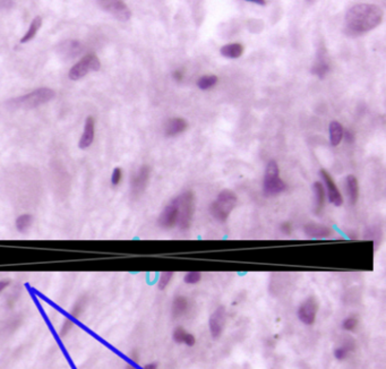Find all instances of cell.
I'll list each match as a JSON object with an SVG mask.
<instances>
[{"mask_svg": "<svg viewBox=\"0 0 386 369\" xmlns=\"http://www.w3.org/2000/svg\"><path fill=\"white\" fill-rule=\"evenodd\" d=\"M384 19V11L375 3H356L349 8L344 17V32L350 37H358L379 26Z\"/></svg>", "mask_w": 386, "mask_h": 369, "instance_id": "cell-1", "label": "cell"}, {"mask_svg": "<svg viewBox=\"0 0 386 369\" xmlns=\"http://www.w3.org/2000/svg\"><path fill=\"white\" fill-rule=\"evenodd\" d=\"M56 92L49 87H40L35 88L34 91L30 92L25 96L15 98L11 100L10 106L17 109H34V108L40 107L48 103L55 99Z\"/></svg>", "mask_w": 386, "mask_h": 369, "instance_id": "cell-2", "label": "cell"}, {"mask_svg": "<svg viewBox=\"0 0 386 369\" xmlns=\"http://www.w3.org/2000/svg\"><path fill=\"white\" fill-rule=\"evenodd\" d=\"M237 202L238 199L235 193L228 190L222 191L210 206L211 215L219 222H226L229 215L236 208Z\"/></svg>", "mask_w": 386, "mask_h": 369, "instance_id": "cell-3", "label": "cell"}, {"mask_svg": "<svg viewBox=\"0 0 386 369\" xmlns=\"http://www.w3.org/2000/svg\"><path fill=\"white\" fill-rule=\"evenodd\" d=\"M178 206L177 226L180 230H188L192 222L195 212V197L191 192H183L176 199Z\"/></svg>", "mask_w": 386, "mask_h": 369, "instance_id": "cell-4", "label": "cell"}, {"mask_svg": "<svg viewBox=\"0 0 386 369\" xmlns=\"http://www.w3.org/2000/svg\"><path fill=\"white\" fill-rule=\"evenodd\" d=\"M286 190V185L280 177V170L274 160L267 162L264 173L263 191L266 196H276Z\"/></svg>", "mask_w": 386, "mask_h": 369, "instance_id": "cell-5", "label": "cell"}, {"mask_svg": "<svg viewBox=\"0 0 386 369\" xmlns=\"http://www.w3.org/2000/svg\"><path fill=\"white\" fill-rule=\"evenodd\" d=\"M100 68L101 62L99 60V58L94 55H87L71 67L68 76L70 79L78 80L84 77L85 75H87L91 70L98 71Z\"/></svg>", "mask_w": 386, "mask_h": 369, "instance_id": "cell-6", "label": "cell"}, {"mask_svg": "<svg viewBox=\"0 0 386 369\" xmlns=\"http://www.w3.org/2000/svg\"><path fill=\"white\" fill-rule=\"evenodd\" d=\"M95 4L102 11L107 12L108 14L121 22L128 21L132 17V12L129 7L121 0H98Z\"/></svg>", "mask_w": 386, "mask_h": 369, "instance_id": "cell-7", "label": "cell"}, {"mask_svg": "<svg viewBox=\"0 0 386 369\" xmlns=\"http://www.w3.org/2000/svg\"><path fill=\"white\" fill-rule=\"evenodd\" d=\"M151 177V168L149 165H142L138 168L131 180V195L138 199L145 192Z\"/></svg>", "mask_w": 386, "mask_h": 369, "instance_id": "cell-8", "label": "cell"}, {"mask_svg": "<svg viewBox=\"0 0 386 369\" xmlns=\"http://www.w3.org/2000/svg\"><path fill=\"white\" fill-rule=\"evenodd\" d=\"M318 310V303L316 298L309 297L300 305L298 309V317L300 321L306 325H312L316 319V314Z\"/></svg>", "mask_w": 386, "mask_h": 369, "instance_id": "cell-9", "label": "cell"}, {"mask_svg": "<svg viewBox=\"0 0 386 369\" xmlns=\"http://www.w3.org/2000/svg\"><path fill=\"white\" fill-rule=\"evenodd\" d=\"M320 175H321V178L323 179V182H324V185H325L324 188H325L326 195H327V197H329V201L335 206L342 205L343 204L342 195H341L338 186H336V183L334 182V180L332 179L329 172H327L326 170L322 169L320 171Z\"/></svg>", "mask_w": 386, "mask_h": 369, "instance_id": "cell-10", "label": "cell"}, {"mask_svg": "<svg viewBox=\"0 0 386 369\" xmlns=\"http://www.w3.org/2000/svg\"><path fill=\"white\" fill-rule=\"evenodd\" d=\"M178 220V206L176 200H172L170 203L165 206L162 212H161L158 223L161 228L163 229H171L174 226H177Z\"/></svg>", "mask_w": 386, "mask_h": 369, "instance_id": "cell-11", "label": "cell"}, {"mask_svg": "<svg viewBox=\"0 0 386 369\" xmlns=\"http://www.w3.org/2000/svg\"><path fill=\"white\" fill-rule=\"evenodd\" d=\"M224 323H226V308L223 306H220L214 310L211 315L209 326L210 332L213 339H219L221 336L224 327Z\"/></svg>", "mask_w": 386, "mask_h": 369, "instance_id": "cell-12", "label": "cell"}, {"mask_svg": "<svg viewBox=\"0 0 386 369\" xmlns=\"http://www.w3.org/2000/svg\"><path fill=\"white\" fill-rule=\"evenodd\" d=\"M330 71V61H329V56H327L326 50L324 46H321V48L318 49L317 55H316V60L315 64L312 67V73L314 75H316L318 78H325V76L329 74Z\"/></svg>", "mask_w": 386, "mask_h": 369, "instance_id": "cell-13", "label": "cell"}, {"mask_svg": "<svg viewBox=\"0 0 386 369\" xmlns=\"http://www.w3.org/2000/svg\"><path fill=\"white\" fill-rule=\"evenodd\" d=\"M304 231L309 238L313 239H325L331 236V229L326 226L317 223H308L305 226Z\"/></svg>", "mask_w": 386, "mask_h": 369, "instance_id": "cell-14", "label": "cell"}, {"mask_svg": "<svg viewBox=\"0 0 386 369\" xmlns=\"http://www.w3.org/2000/svg\"><path fill=\"white\" fill-rule=\"evenodd\" d=\"M93 141H94V119L92 117H87V119L85 120L84 132L79 138L78 147L80 150H85V148H87L92 145Z\"/></svg>", "mask_w": 386, "mask_h": 369, "instance_id": "cell-15", "label": "cell"}, {"mask_svg": "<svg viewBox=\"0 0 386 369\" xmlns=\"http://www.w3.org/2000/svg\"><path fill=\"white\" fill-rule=\"evenodd\" d=\"M187 128V121L182 118H172L169 119L164 125V134L165 136L173 137L177 135L185 132Z\"/></svg>", "mask_w": 386, "mask_h": 369, "instance_id": "cell-16", "label": "cell"}, {"mask_svg": "<svg viewBox=\"0 0 386 369\" xmlns=\"http://www.w3.org/2000/svg\"><path fill=\"white\" fill-rule=\"evenodd\" d=\"M344 186H345V193H347L350 204L354 205L359 199V186H358L357 178L354 177L353 174L347 175Z\"/></svg>", "mask_w": 386, "mask_h": 369, "instance_id": "cell-17", "label": "cell"}, {"mask_svg": "<svg viewBox=\"0 0 386 369\" xmlns=\"http://www.w3.org/2000/svg\"><path fill=\"white\" fill-rule=\"evenodd\" d=\"M343 127L339 121L333 120L330 123L329 126V134H330V143L332 146H338L343 138Z\"/></svg>", "mask_w": 386, "mask_h": 369, "instance_id": "cell-18", "label": "cell"}, {"mask_svg": "<svg viewBox=\"0 0 386 369\" xmlns=\"http://www.w3.org/2000/svg\"><path fill=\"white\" fill-rule=\"evenodd\" d=\"M242 52H244V47H242L241 43L238 42L228 43L220 49V53L223 57L229 58V59H237L242 55Z\"/></svg>", "mask_w": 386, "mask_h": 369, "instance_id": "cell-19", "label": "cell"}, {"mask_svg": "<svg viewBox=\"0 0 386 369\" xmlns=\"http://www.w3.org/2000/svg\"><path fill=\"white\" fill-rule=\"evenodd\" d=\"M313 191H314V196H315L316 212H320L325 203V197H326L325 188L321 181H316L313 185Z\"/></svg>", "mask_w": 386, "mask_h": 369, "instance_id": "cell-20", "label": "cell"}, {"mask_svg": "<svg viewBox=\"0 0 386 369\" xmlns=\"http://www.w3.org/2000/svg\"><path fill=\"white\" fill-rule=\"evenodd\" d=\"M42 25V17L41 16H35L33 21L31 22V24L29 26V30L26 31V33L23 35V38L21 39V43H28L31 41L35 35H37L38 31L40 30Z\"/></svg>", "mask_w": 386, "mask_h": 369, "instance_id": "cell-21", "label": "cell"}, {"mask_svg": "<svg viewBox=\"0 0 386 369\" xmlns=\"http://www.w3.org/2000/svg\"><path fill=\"white\" fill-rule=\"evenodd\" d=\"M188 309V300L186 297L178 296L174 298L172 303V316L180 317L181 315L185 314Z\"/></svg>", "mask_w": 386, "mask_h": 369, "instance_id": "cell-22", "label": "cell"}, {"mask_svg": "<svg viewBox=\"0 0 386 369\" xmlns=\"http://www.w3.org/2000/svg\"><path fill=\"white\" fill-rule=\"evenodd\" d=\"M33 223V217L31 214H22L16 219L15 226L16 229L22 233H25L29 229L32 227Z\"/></svg>", "mask_w": 386, "mask_h": 369, "instance_id": "cell-23", "label": "cell"}, {"mask_svg": "<svg viewBox=\"0 0 386 369\" xmlns=\"http://www.w3.org/2000/svg\"><path fill=\"white\" fill-rule=\"evenodd\" d=\"M218 80V76L215 75H203L197 80V86L204 91V89H209L213 87L214 85H217Z\"/></svg>", "mask_w": 386, "mask_h": 369, "instance_id": "cell-24", "label": "cell"}, {"mask_svg": "<svg viewBox=\"0 0 386 369\" xmlns=\"http://www.w3.org/2000/svg\"><path fill=\"white\" fill-rule=\"evenodd\" d=\"M354 348V344L351 343V342L348 341L343 343V345L339 346L334 350V357L338 360H343L348 357V354L350 351H352Z\"/></svg>", "mask_w": 386, "mask_h": 369, "instance_id": "cell-25", "label": "cell"}, {"mask_svg": "<svg viewBox=\"0 0 386 369\" xmlns=\"http://www.w3.org/2000/svg\"><path fill=\"white\" fill-rule=\"evenodd\" d=\"M85 306H86V298H85V297H83V298L78 299L77 303L74 305L73 309L70 310V314H69V317L68 318H70L71 321L75 322V319H77L79 317V315L83 313Z\"/></svg>", "mask_w": 386, "mask_h": 369, "instance_id": "cell-26", "label": "cell"}, {"mask_svg": "<svg viewBox=\"0 0 386 369\" xmlns=\"http://www.w3.org/2000/svg\"><path fill=\"white\" fill-rule=\"evenodd\" d=\"M62 47H64V49H62L61 52L70 53V55H73L74 52L78 53L79 49H80V43L78 41H67V42H64Z\"/></svg>", "mask_w": 386, "mask_h": 369, "instance_id": "cell-27", "label": "cell"}, {"mask_svg": "<svg viewBox=\"0 0 386 369\" xmlns=\"http://www.w3.org/2000/svg\"><path fill=\"white\" fill-rule=\"evenodd\" d=\"M173 276V272L172 271H165V272H162L160 275V280H159V289L160 290H164L165 288L168 287V285L170 283V281H171V279Z\"/></svg>", "mask_w": 386, "mask_h": 369, "instance_id": "cell-28", "label": "cell"}, {"mask_svg": "<svg viewBox=\"0 0 386 369\" xmlns=\"http://www.w3.org/2000/svg\"><path fill=\"white\" fill-rule=\"evenodd\" d=\"M201 279H202L201 272L191 271L186 274L185 278H183V281H185V283H187V285H196V283H199L201 281Z\"/></svg>", "mask_w": 386, "mask_h": 369, "instance_id": "cell-29", "label": "cell"}, {"mask_svg": "<svg viewBox=\"0 0 386 369\" xmlns=\"http://www.w3.org/2000/svg\"><path fill=\"white\" fill-rule=\"evenodd\" d=\"M187 334L188 333L183 330L182 327H177L176 330L173 331V334H172V337H173V341L176 342V343H185V340L187 337Z\"/></svg>", "mask_w": 386, "mask_h": 369, "instance_id": "cell-30", "label": "cell"}, {"mask_svg": "<svg viewBox=\"0 0 386 369\" xmlns=\"http://www.w3.org/2000/svg\"><path fill=\"white\" fill-rule=\"evenodd\" d=\"M357 325H358V319L356 317H348V318H345L344 321H343V323H342L343 330L350 331V332L353 331V330H356Z\"/></svg>", "mask_w": 386, "mask_h": 369, "instance_id": "cell-31", "label": "cell"}, {"mask_svg": "<svg viewBox=\"0 0 386 369\" xmlns=\"http://www.w3.org/2000/svg\"><path fill=\"white\" fill-rule=\"evenodd\" d=\"M121 178H123V171H121L120 168H115L114 171H112L111 174V183L112 186H118L121 181Z\"/></svg>", "mask_w": 386, "mask_h": 369, "instance_id": "cell-32", "label": "cell"}, {"mask_svg": "<svg viewBox=\"0 0 386 369\" xmlns=\"http://www.w3.org/2000/svg\"><path fill=\"white\" fill-rule=\"evenodd\" d=\"M380 238H381V231L378 230V229H369L368 230V239H372L375 242V247L377 246V242L380 241Z\"/></svg>", "mask_w": 386, "mask_h": 369, "instance_id": "cell-33", "label": "cell"}, {"mask_svg": "<svg viewBox=\"0 0 386 369\" xmlns=\"http://www.w3.org/2000/svg\"><path fill=\"white\" fill-rule=\"evenodd\" d=\"M74 326V321H71L70 318H66L64 324H62L61 330H60V336L64 337L65 335L68 334V332L73 328Z\"/></svg>", "mask_w": 386, "mask_h": 369, "instance_id": "cell-34", "label": "cell"}, {"mask_svg": "<svg viewBox=\"0 0 386 369\" xmlns=\"http://www.w3.org/2000/svg\"><path fill=\"white\" fill-rule=\"evenodd\" d=\"M343 137H345V141L348 143H353L354 142V134L350 130H345L343 133Z\"/></svg>", "mask_w": 386, "mask_h": 369, "instance_id": "cell-35", "label": "cell"}, {"mask_svg": "<svg viewBox=\"0 0 386 369\" xmlns=\"http://www.w3.org/2000/svg\"><path fill=\"white\" fill-rule=\"evenodd\" d=\"M195 342H196L195 336L192 335V334H190V333H188L186 340H185V343H183V344H186L188 346H192V345L195 344Z\"/></svg>", "mask_w": 386, "mask_h": 369, "instance_id": "cell-36", "label": "cell"}, {"mask_svg": "<svg viewBox=\"0 0 386 369\" xmlns=\"http://www.w3.org/2000/svg\"><path fill=\"white\" fill-rule=\"evenodd\" d=\"M15 2H11V0H2L0 2V8H12L13 5H14Z\"/></svg>", "mask_w": 386, "mask_h": 369, "instance_id": "cell-37", "label": "cell"}, {"mask_svg": "<svg viewBox=\"0 0 386 369\" xmlns=\"http://www.w3.org/2000/svg\"><path fill=\"white\" fill-rule=\"evenodd\" d=\"M10 285H11V282L8 281V280H2V281H0V294H2L4 290H6V288L10 287Z\"/></svg>", "mask_w": 386, "mask_h": 369, "instance_id": "cell-38", "label": "cell"}, {"mask_svg": "<svg viewBox=\"0 0 386 369\" xmlns=\"http://www.w3.org/2000/svg\"><path fill=\"white\" fill-rule=\"evenodd\" d=\"M172 76H173V78H174V79L180 80V79L182 78V73H181L180 70H174V71H173V74H172Z\"/></svg>", "mask_w": 386, "mask_h": 369, "instance_id": "cell-39", "label": "cell"}, {"mask_svg": "<svg viewBox=\"0 0 386 369\" xmlns=\"http://www.w3.org/2000/svg\"><path fill=\"white\" fill-rule=\"evenodd\" d=\"M250 3L256 4V5H258V6H262V7L266 6V2H265V0H251Z\"/></svg>", "mask_w": 386, "mask_h": 369, "instance_id": "cell-40", "label": "cell"}, {"mask_svg": "<svg viewBox=\"0 0 386 369\" xmlns=\"http://www.w3.org/2000/svg\"><path fill=\"white\" fill-rule=\"evenodd\" d=\"M144 369H158V363H156V362L147 363L146 366L144 367Z\"/></svg>", "mask_w": 386, "mask_h": 369, "instance_id": "cell-41", "label": "cell"}, {"mask_svg": "<svg viewBox=\"0 0 386 369\" xmlns=\"http://www.w3.org/2000/svg\"><path fill=\"white\" fill-rule=\"evenodd\" d=\"M126 369H136L135 367H134L133 366V364H131V363H129V364H127V366H126Z\"/></svg>", "mask_w": 386, "mask_h": 369, "instance_id": "cell-42", "label": "cell"}]
</instances>
